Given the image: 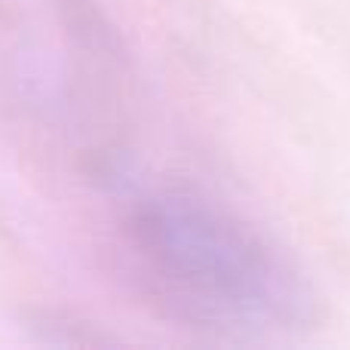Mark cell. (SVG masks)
<instances>
[{
	"instance_id": "obj_1",
	"label": "cell",
	"mask_w": 350,
	"mask_h": 350,
	"mask_svg": "<svg viewBox=\"0 0 350 350\" xmlns=\"http://www.w3.org/2000/svg\"><path fill=\"white\" fill-rule=\"evenodd\" d=\"M126 237L151 292L191 326L267 335L314 320L301 273L221 206L181 191L151 193L133 206Z\"/></svg>"
},
{
	"instance_id": "obj_2",
	"label": "cell",
	"mask_w": 350,
	"mask_h": 350,
	"mask_svg": "<svg viewBox=\"0 0 350 350\" xmlns=\"http://www.w3.org/2000/svg\"><path fill=\"white\" fill-rule=\"evenodd\" d=\"M114 55L90 0H0V74L31 114L80 123V111L111 92Z\"/></svg>"
}]
</instances>
